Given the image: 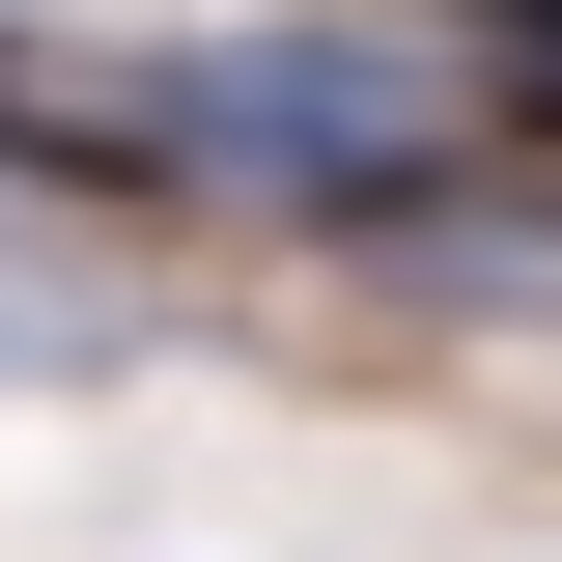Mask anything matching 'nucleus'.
Masks as SVG:
<instances>
[{"label": "nucleus", "mask_w": 562, "mask_h": 562, "mask_svg": "<svg viewBox=\"0 0 562 562\" xmlns=\"http://www.w3.org/2000/svg\"><path fill=\"white\" fill-rule=\"evenodd\" d=\"M450 29H506V85H535V113H562V0H450Z\"/></svg>", "instance_id": "7ed1b4c3"}, {"label": "nucleus", "mask_w": 562, "mask_h": 562, "mask_svg": "<svg viewBox=\"0 0 562 562\" xmlns=\"http://www.w3.org/2000/svg\"><path fill=\"white\" fill-rule=\"evenodd\" d=\"M140 366V281L57 254V198H0V394H113Z\"/></svg>", "instance_id": "f03ea898"}, {"label": "nucleus", "mask_w": 562, "mask_h": 562, "mask_svg": "<svg viewBox=\"0 0 562 562\" xmlns=\"http://www.w3.org/2000/svg\"><path fill=\"white\" fill-rule=\"evenodd\" d=\"M140 169H254V198H310V225H394L422 198V85L366 57V29H198V57H140Z\"/></svg>", "instance_id": "f257e3e1"}]
</instances>
